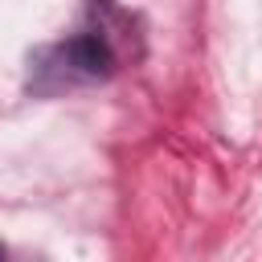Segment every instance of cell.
<instances>
[{"mask_svg":"<svg viewBox=\"0 0 262 262\" xmlns=\"http://www.w3.org/2000/svg\"><path fill=\"white\" fill-rule=\"evenodd\" d=\"M57 57H61V66H70L82 78H106L111 66H115V53H111V45L98 33H82V37L66 41L57 49Z\"/></svg>","mask_w":262,"mask_h":262,"instance_id":"6da1fadb","label":"cell"},{"mask_svg":"<svg viewBox=\"0 0 262 262\" xmlns=\"http://www.w3.org/2000/svg\"><path fill=\"white\" fill-rule=\"evenodd\" d=\"M4 258H8V250H4V246H0V262H4Z\"/></svg>","mask_w":262,"mask_h":262,"instance_id":"7a4b0ae2","label":"cell"}]
</instances>
